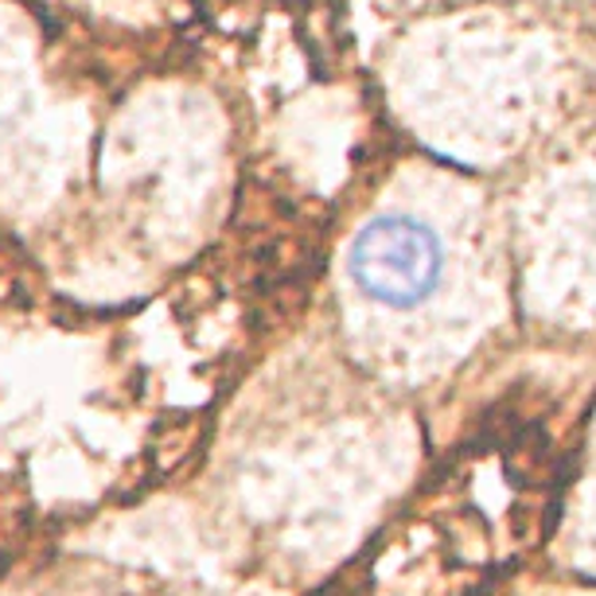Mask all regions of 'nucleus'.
<instances>
[{"instance_id":"nucleus-1","label":"nucleus","mask_w":596,"mask_h":596,"mask_svg":"<svg viewBox=\"0 0 596 596\" xmlns=\"http://www.w3.org/2000/svg\"><path fill=\"white\" fill-rule=\"evenodd\" d=\"M351 277L378 305L413 308L441 277V242L426 222L409 214H383L366 222L351 246Z\"/></svg>"}]
</instances>
